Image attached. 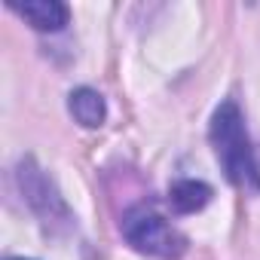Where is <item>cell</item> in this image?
I'll return each instance as SVG.
<instances>
[{"label":"cell","mask_w":260,"mask_h":260,"mask_svg":"<svg viewBox=\"0 0 260 260\" xmlns=\"http://www.w3.org/2000/svg\"><path fill=\"white\" fill-rule=\"evenodd\" d=\"M211 144L223 175L236 187H260L257 184V150L248 141L245 119L236 101H223L211 116Z\"/></svg>","instance_id":"6da1fadb"},{"label":"cell","mask_w":260,"mask_h":260,"mask_svg":"<svg viewBox=\"0 0 260 260\" xmlns=\"http://www.w3.org/2000/svg\"><path fill=\"white\" fill-rule=\"evenodd\" d=\"M122 236L141 254L159 257V260H181L187 251V239L153 208L138 205L122 217Z\"/></svg>","instance_id":"7a4b0ae2"},{"label":"cell","mask_w":260,"mask_h":260,"mask_svg":"<svg viewBox=\"0 0 260 260\" xmlns=\"http://www.w3.org/2000/svg\"><path fill=\"white\" fill-rule=\"evenodd\" d=\"M19 184H22V193L28 196V202H31L43 217H52V208L64 214V205H61V199H58L52 181H49L31 159L22 162V169H19Z\"/></svg>","instance_id":"3957f363"},{"label":"cell","mask_w":260,"mask_h":260,"mask_svg":"<svg viewBox=\"0 0 260 260\" xmlns=\"http://www.w3.org/2000/svg\"><path fill=\"white\" fill-rule=\"evenodd\" d=\"M34 31H61L71 19V10L58 0H25V4H10Z\"/></svg>","instance_id":"277c9868"},{"label":"cell","mask_w":260,"mask_h":260,"mask_svg":"<svg viewBox=\"0 0 260 260\" xmlns=\"http://www.w3.org/2000/svg\"><path fill=\"white\" fill-rule=\"evenodd\" d=\"M211 202V187L202 184V181H175L172 190H169V205L178 211V214H193V211H202L205 205Z\"/></svg>","instance_id":"5b68a950"},{"label":"cell","mask_w":260,"mask_h":260,"mask_svg":"<svg viewBox=\"0 0 260 260\" xmlns=\"http://www.w3.org/2000/svg\"><path fill=\"white\" fill-rule=\"evenodd\" d=\"M68 107H71L74 119L80 125H86V128H98L104 122V116H107V104H104V98L95 89H77V92H71Z\"/></svg>","instance_id":"8992f818"},{"label":"cell","mask_w":260,"mask_h":260,"mask_svg":"<svg viewBox=\"0 0 260 260\" xmlns=\"http://www.w3.org/2000/svg\"><path fill=\"white\" fill-rule=\"evenodd\" d=\"M257 184H260V153H257Z\"/></svg>","instance_id":"52a82bcc"},{"label":"cell","mask_w":260,"mask_h":260,"mask_svg":"<svg viewBox=\"0 0 260 260\" xmlns=\"http://www.w3.org/2000/svg\"><path fill=\"white\" fill-rule=\"evenodd\" d=\"M10 260H25V257H10Z\"/></svg>","instance_id":"ba28073f"}]
</instances>
